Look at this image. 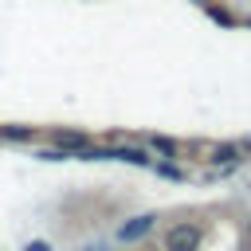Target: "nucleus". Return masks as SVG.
Returning <instances> with one entry per match:
<instances>
[{
  "mask_svg": "<svg viewBox=\"0 0 251 251\" xmlns=\"http://www.w3.org/2000/svg\"><path fill=\"white\" fill-rule=\"evenodd\" d=\"M153 149H157V153H165V157H173V153H176V145H173L169 137H153Z\"/></svg>",
  "mask_w": 251,
  "mask_h": 251,
  "instance_id": "39448f33",
  "label": "nucleus"
},
{
  "mask_svg": "<svg viewBox=\"0 0 251 251\" xmlns=\"http://www.w3.org/2000/svg\"><path fill=\"white\" fill-rule=\"evenodd\" d=\"M27 251H51V243H43V239H35V243H27Z\"/></svg>",
  "mask_w": 251,
  "mask_h": 251,
  "instance_id": "423d86ee",
  "label": "nucleus"
},
{
  "mask_svg": "<svg viewBox=\"0 0 251 251\" xmlns=\"http://www.w3.org/2000/svg\"><path fill=\"white\" fill-rule=\"evenodd\" d=\"M212 161H216V165H220V161L231 165V161H239V149H235V145H216V149H212Z\"/></svg>",
  "mask_w": 251,
  "mask_h": 251,
  "instance_id": "20e7f679",
  "label": "nucleus"
},
{
  "mask_svg": "<svg viewBox=\"0 0 251 251\" xmlns=\"http://www.w3.org/2000/svg\"><path fill=\"white\" fill-rule=\"evenodd\" d=\"M247 235H251V220H247Z\"/></svg>",
  "mask_w": 251,
  "mask_h": 251,
  "instance_id": "6e6552de",
  "label": "nucleus"
},
{
  "mask_svg": "<svg viewBox=\"0 0 251 251\" xmlns=\"http://www.w3.org/2000/svg\"><path fill=\"white\" fill-rule=\"evenodd\" d=\"M149 227H153V216H137V220H129V224H122V227H118V239L133 243V239H141Z\"/></svg>",
  "mask_w": 251,
  "mask_h": 251,
  "instance_id": "f03ea898",
  "label": "nucleus"
},
{
  "mask_svg": "<svg viewBox=\"0 0 251 251\" xmlns=\"http://www.w3.org/2000/svg\"><path fill=\"white\" fill-rule=\"evenodd\" d=\"M86 251H106V247H86Z\"/></svg>",
  "mask_w": 251,
  "mask_h": 251,
  "instance_id": "0eeeda50",
  "label": "nucleus"
},
{
  "mask_svg": "<svg viewBox=\"0 0 251 251\" xmlns=\"http://www.w3.org/2000/svg\"><path fill=\"white\" fill-rule=\"evenodd\" d=\"M200 247V227L196 224H173L165 231V251H196Z\"/></svg>",
  "mask_w": 251,
  "mask_h": 251,
  "instance_id": "f257e3e1",
  "label": "nucleus"
},
{
  "mask_svg": "<svg viewBox=\"0 0 251 251\" xmlns=\"http://www.w3.org/2000/svg\"><path fill=\"white\" fill-rule=\"evenodd\" d=\"M51 137H55V145H63V149H86V137L75 133V129H55Z\"/></svg>",
  "mask_w": 251,
  "mask_h": 251,
  "instance_id": "7ed1b4c3",
  "label": "nucleus"
}]
</instances>
